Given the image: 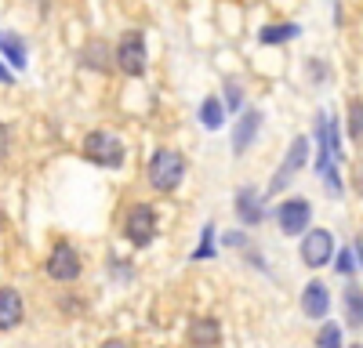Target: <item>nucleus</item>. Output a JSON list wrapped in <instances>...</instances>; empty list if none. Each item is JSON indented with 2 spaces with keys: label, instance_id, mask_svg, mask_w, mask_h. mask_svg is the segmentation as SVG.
<instances>
[{
  "label": "nucleus",
  "instance_id": "nucleus-26",
  "mask_svg": "<svg viewBox=\"0 0 363 348\" xmlns=\"http://www.w3.org/2000/svg\"><path fill=\"white\" fill-rule=\"evenodd\" d=\"M8 80H11V73H8L4 66H0V83H8Z\"/></svg>",
  "mask_w": 363,
  "mask_h": 348
},
{
  "label": "nucleus",
  "instance_id": "nucleus-4",
  "mask_svg": "<svg viewBox=\"0 0 363 348\" xmlns=\"http://www.w3.org/2000/svg\"><path fill=\"white\" fill-rule=\"evenodd\" d=\"M80 269H84V261H80V254H77V247L73 243H55L51 247V254H48V276L51 279H58V283H73L77 276H80Z\"/></svg>",
  "mask_w": 363,
  "mask_h": 348
},
{
  "label": "nucleus",
  "instance_id": "nucleus-28",
  "mask_svg": "<svg viewBox=\"0 0 363 348\" xmlns=\"http://www.w3.org/2000/svg\"><path fill=\"white\" fill-rule=\"evenodd\" d=\"M0 221H4V214H0Z\"/></svg>",
  "mask_w": 363,
  "mask_h": 348
},
{
  "label": "nucleus",
  "instance_id": "nucleus-1",
  "mask_svg": "<svg viewBox=\"0 0 363 348\" xmlns=\"http://www.w3.org/2000/svg\"><path fill=\"white\" fill-rule=\"evenodd\" d=\"M186 178V160H182L178 149H157L153 160H149V185L157 192H174Z\"/></svg>",
  "mask_w": 363,
  "mask_h": 348
},
{
  "label": "nucleus",
  "instance_id": "nucleus-24",
  "mask_svg": "<svg viewBox=\"0 0 363 348\" xmlns=\"http://www.w3.org/2000/svg\"><path fill=\"white\" fill-rule=\"evenodd\" d=\"M8 145H11V134H8V127H4V124H0V160L8 156Z\"/></svg>",
  "mask_w": 363,
  "mask_h": 348
},
{
  "label": "nucleus",
  "instance_id": "nucleus-15",
  "mask_svg": "<svg viewBox=\"0 0 363 348\" xmlns=\"http://www.w3.org/2000/svg\"><path fill=\"white\" fill-rule=\"evenodd\" d=\"M200 120H203L207 131H218V127L225 124V109H222V102H218L215 95L203 98V105H200Z\"/></svg>",
  "mask_w": 363,
  "mask_h": 348
},
{
  "label": "nucleus",
  "instance_id": "nucleus-14",
  "mask_svg": "<svg viewBox=\"0 0 363 348\" xmlns=\"http://www.w3.org/2000/svg\"><path fill=\"white\" fill-rule=\"evenodd\" d=\"M342 301H345V319H349V327H363V290H359V283H349L345 286V294H342Z\"/></svg>",
  "mask_w": 363,
  "mask_h": 348
},
{
  "label": "nucleus",
  "instance_id": "nucleus-3",
  "mask_svg": "<svg viewBox=\"0 0 363 348\" xmlns=\"http://www.w3.org/2000/svg\"><path fill=\"white\" fill-rule=\"evenodd\" d=\"M124 236L135 243V247H149L157 240V211L149 203H135L124 218Z\"/></svg>",
  "mask_w": 363,
  "mask_h": 348
},
{
  "label": "nucleus",
  "instance_id": "nucleus-21",
  "mask_svg": "<svg viewBox=\"0 0 363 348\" xmlns=\"http://www.w3.org/2000/svg\"><path fill=\"white\" fill-rule=\"evenodd\" d=\"M356 265H359V261H356V257H349V250H342V257L335 261V269H338L342 276H352V272H356Z\"/></svg>",
  "mask_w": 363,
  "mask_h": 348
},
{
  "label": "nucleus",
  "instance_id": "nucleus-16",
  "mask_svg": "<svg viewBox=\"0 0 363 348\" xmlns=\"http://www.w3.org/2000/svg\"><path fill=\"white\" fill-rule=\"evenodd\" d=\"M0 51L8 54V62H11L15 69H26V44H22L18 37H11V33H0Z\"/></svg>",
  "mask_w": 363,
  "mask_h": 348
},
{
  "label": "nucleus",
  "instance_id": "nucleus-25",
  "mask_svg": "<svg viewBox=\"0 0 363 348\" xmlns=\"http://www.w3.org/2000/svg\"><path fill=\"white\" fill-rule=\"evenodd\" d=\"M102 348H128V341H106Z\"/></svg>",
  "mask_w": 363,
  "mask_h": 348
},
{
  "label": "nucleus",
  "instance_id": "nucleus-7",
  "mask_svg": "<svg viewBox=\"0 0 363 348\" xmlns=\"http://www.w3.org/2000/svg\"><path fill=\"white\" fill-rule=\"evenodd\" d=\"M330 257H335V236H330L327 228H313L309 236L301 240V261H306L309 269H323Z\"/></svg>",
  "mask_w": 363,
  "mask_h": 348
},
{
  "label": "nucleus",
  "instance_id": "nucleus-20",
  "mask_svg": "<svg viewBox=\"0 0 363 348\" xmlns=\"http://www.w3.org/2000/svg\"><path fill=\"white\" fill-rule=\"evenodd\" d=\"M215 254V225H203V240H200V247H196V261H203V257H211Z\"/></svg>",
  "mask_w": 363,
  "mask_h": 348
},
{
  "label": "nucleus",
  "instance_id": "nucleus-19",
  "mask_svg": "<svg viewBox=\"0 0 363 348\" xmlns=\"http://www.w3.org/2000/svg\"><path fill=\"white\" fill-rule=\"evenodd\" d=\"M316 348H342V323H323L316 334Z\"/></svg>",
  "mask_w": 363,
  "mask_h": 348
},
{
  "label": "nucleus",
  "instance_id": "nucleus-18",
  "mask_svg": "<svg viewBox=\"0 0 363 348\" xmlns=\"http://www.w3.org/2000/svg\"><path fill=\"white\" fill-rule=\"evenodd\" d=\"M349 138L356 145H363V98L349 102Z\"/></svg>",
  "mask_w": 363,
  "mask_h": 348
},
{
  "label": "nucleus",
  "instance_id": "nucleus-8",
  "mask_svg": "<svg viewBox=\"0 0 363 348\" xmlns=\"http://www.w3.org/2000/svg\"><path fill=\"white\" fill-rule=\"evenodd\" d=\"M277 221H280V232L284 236H301L313 221V207L306 199H284L280 211H277Z\"/></svg>",
  "mask_w": 363,
  "mask_h": 348
},
{
  "label": "nucleus",
  "instance_id": "nucleus-27",
  "mask_svg": "<svg viewBox=\"0 0 363 348\" xmlns=\"http://www.w3.org/2000/svg\"><path fill=\"white\" fill-rule=\"evenodd\" d=\"M352 348H363V344H352Z\"/></svg>",
  "mask_w": 363,
  "mask_h": 348
},
{
  "label": "nucleus",
  "instance_id": "nucleus-23",
  "mask_svg": "<svg viewBox=\"0 0 363 348\" xmlns=\"http://www.w3.org/2000/svg\"><path fill=\"white\" fill-rule=\"evenodd\" d=\"M225 247H244L247 240H244V232H225V240H222Z\"/></svg>",
  "mask_w": 363,
  "mask_h": 348
},
{
  "label": "nucleus",
  "instance_id": "nucleus-17",
  "mask_svg": "<svg viewBox=\"0 0 363 348\" xmlns=\"http://www.w3.org/2000/svg\"><path fill=\"white\" fill-rule=\"evenodd\" d=\"M298 33H301V29L294 22H287V25H265L262 33H258V40L262 44H284V40H294Z\"/></svg>",
  "mask_w": 363,
  "mask_h": 348
},
{
  "label": "nucleus",
  "instance_id": "nucleus-6",
  "mask_svg": "<svg viewBox=\"0 0 363 348\" xmlns=\"http://www.w3.org/2000/svg\"><path fill=\"white\" fill-rule=\"evenodd\" d=\"M306 160H309V138H294L291 141V153L284 156V163H280V170L277 174H272V182H269V192L272 196H277L291 178H294V174L301 170V167H306Z\"/></svg>",
  "mask_w": 363,
  "mask_h": 348
},
{
  "label": "nucleus",
  "instance_id": "nucleus-12",
  "mask_svg": "<svg viewBox=\"0 0 363 348\" xmlns=\"http://www.w3.org/2000/svg\"><path fill=\"white\" fill-rule=\"evenodd\" d=\"M218 337H222L218 319H211V315L193 319V327H189V344H193V348H215Z\"/></svg>",
  "mask_w": 363,
  "mask_h": 348
},
{
  "label": "nucleus",
  "instance_id": "nucleus-22",
  "mask_svg": "<svg viewBox=\"0 0 363 348\" xmlns=\"http://www.w3.org/2000/svg\"><path fill=\"white\" fill-rule=\"evenodd\" d=\"M236 105H240V83L229 80L225 83V109H236Z\"/></svg>",
  "mask_w": 363,
  "mask_h": 348
},
{
  "label": "nucleus",
  "instance_id": "nucleus-11",
  "mask_svg": "<svg viewBox=\"0 0 363 348\" xmlns=\"http://www.w3.org/2000/svg\"><path fill=\"white\" fill-rule=\"evenodd\" d=\"M258 127H262V112L258 109H247L236 120V127H233V153H247V145L255 141Z\"/></svg>",
  "mask_w": 363,
  "mask_h": 348
},
{
  "label": "nucleus",
  "instance_id": "nucleus-5",
  "mask_svg": "<svg viewBox=\"0 0 363 348\" xmlns=\"http://www.w3.org/2000/svg\"><path fill=\"white\" fill-rule=\"evenodd\" d=\"M116 66H120V73H128V76H142L145 73V40H142V33H124L120 37V44H116Z\"/></svg>",
  "mask_w": 363,
  "mask_h": 348
},
{
  "label": "nucleus",
  "instance_id": "nucleus-9",
  "mask_svg": "<svg viewBox=\"0 0 363 348\" xmlns=\"http://www.w3.org/2000/svg\"><path fill=\"white\" fill-rule=\"evenodd\" d=\"M26 315V305H22V294L11 286H0V330H15Z\"/></svg>",
  "mask_w": 363,
  "mask_h": 348
},
{
  "label": "nucleus",
  "instance_id": "nucleus-2",
  "mask_svg": "<svg viewBox=\"0 0 363 348\" xmlns=\"http://www.w3.org/2000/svg\"><path fill=\"white\" fill-rule=\"evenodd\" d=\"M84 160L113 170V167L124 163V141H120L113 131H91L84 138Z\"/></svg>",
  "mask_w": 363,
  "mask_h": 348
},
{
  "label": "nucleus",
  "instance_id": "nucleus-10",
  "mask_svg": "<svg viewBox=\"0 0 363 348\" xmlns=\"http://www.w3.org/2000/svg\"><path fill=\"white\" fill-rule=\"evenodd\" d=\"M301 312H306L309 319H323L330 312V294H327V286L320 279H313L306 290H301Z\"/></svg>",
  "mask_w": 363,
  "mask_h": 348
},
{
  "label": "nucleus",
  "instance_id": "nucleus-13",
  "mask_svg": "<svg viewBox=\"0 0 363 348\" xmlns=\"http://www.w3.org/2000/svg\"><path fill=\"white\" fill-rule=\"evenodd\" d=\"M236 211H240V221L244 225H258L262 221V199L255 189H240L236 192Z\"/></svg>",
  "mask_w": 363,
  "mask_h": 348
}]
</instances>
